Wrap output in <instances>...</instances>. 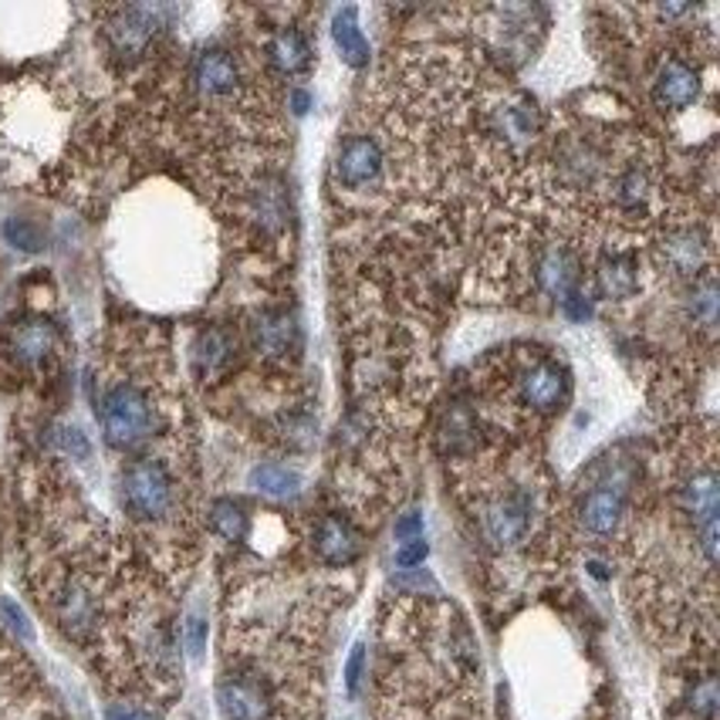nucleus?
<instances>
[{
    "label": "nucleus",
    "instance_id": "obj_29",
    "mask_svg": "<svg viewBox=\"0 0 720 720\" xmlns=\"http://www.w3.org/2000/svg\"><path fill=\"white\" fill-rule=\"evenodd\" d=\"M8 237L14 241V247H28V251H38V247H41V237H38L28 224H21V220H11V224H8Z\"/></svg>",
    "mask_w": 720,
    "mask_h": 720
},
{
    "label": "nucleus",
    "instance_id": "obj_23",
    "mask_svg": "<svg viewBox=\"0 0 720 720\" xmlns=\"http://www.w3.org/2000/svg\"><path fill=\"white\" fill-rule=\"evenodd\" d=\"M59 620L72 636H82L95 623V602L82 585H72L59 602Z\"/></svg>",
    "mask_w": 720,
    "mask_h": 720
},
{
    "label": "nucleus",
    "instance_id": "obj_5",
    "mask_svg": "<svg viewBox=\"0 0 720 720\" xmlns=\"http://www.w3.org/2000/svg\"><path fill=\"white\" fill-rule=\"evenodd\" d=\"M382 170H385V159H382L379 142L372 136H352L342 142L336 162H331V180L359 193V190L375 187L382 180Z\"/></svg>",
    "mask_w": 720,
    "mask_h": 720
},
{
    "label": "nucleus",
    "instance_id": "obj_24",
    "mask_svg": "<svg viewBox=\"0 0 720 720\" xmlns=\"http://www.w3.org/2000/svg\"><path fill=\"white\" fill-rule=\"evenodd\" d=\"M690 318L697 325H703V328H713V321H717V282H713V274H703V278L693 282Z\"/></svg>",
    "mask_w": 720,
    "mask_h": 720
},
{
    "label": "nucleus",
    "instance_id": "obj_18",
    "mask_svg": "<svg viewBox=\"0 0 720 720\" xmlns=\"http://www.w3.org/2000/svg\"><path fill=\"white\" fill-rule=\"evenodd\" d=\"M440 440H443V451L454 457L477 451V440H480L477 410L470 403H451V410L443 413V423H440Z\"/></svg>",
    "mask_w": 720,
    "mask_h": 720
},
{
    "label": "nucleus",
    "instance_id": "obj_31",
    "mask_svg": "<svg viewBox=\"0 0 720 720\" xmlns=\"http://www.w3.org/2000/svg\"><path fill=\"white\" fill-rule=\"evenodd\" d=\"M420 531H423V518H420V515H406V518H400V521H396V538H400V541L423 538Z\"/></svg>",
    "mask_w": 720,
    "mask_h": 720
},
{
    "label": "nucleus",
    "instance_id": "obj_9",
    "mask_svg": "<svg viewBox=\"0 0 720 720\" xmlns=\"http://www.w3.org/2000/svg\"><path fill=\"white\" fill-rule=\"evenodd\" d=\"M534 282L551 298H562L565 301V298L579 295V282H582V257H579V251L572 244H548L534 257Z\"/></svg>",
    "mask_w": 720,
    "mask_h": 720
},
{
    "label": "nucleus",
    "instance_id": "obj_30",
    "mask_svg": "<svg viewBox=\"0 0 720 720\" xmlns=\"http://www.w3.org/2000/svg\"><path fill=\"white\" fill-rule=\"evenodd\" d=\"M362 667H366V646H356V649H352V656H349V670H346V684H349V693H359Z\"/></svg>",
    "mask_w": 720,
    "mask_h": 720
},
{
    "label": "nucleus",
    "instance_id": "obj_19",
    "mask_svg": "<svg viewBox=\"0 0 720 720\" xmlns=\"http://www.w3.org/2000/svg\"><path fill=\"white\" fill-rule=\"evenodd\" d=\"M234 352H237V342L231 331L224 328H207L200 331V339L193 346V362H197V372L203 379L210 375H220L231 362H234Z\"/></svg>",
    "mask_w": 720,
    "mask_h": 720
},
{
    "label": "nucleus",
    "instance_id": "obj_17",
    "mask_svg": "<svg viewBox=\"0 0 720 720\" xmlns=\"http://www.w3.org/2000/svg\"><path fill=\"white\" fill-rule=\"evenodd\" d=\"M311 41L301 28H282L267 41V62L271 68L285 75V78H298L311 68Z\"/></svg>",
    "mask_w": 720,
    "mask_h": 720
},
{
    "label": "nucleus",
    "instance_id": "obj_8",
    "mask_svg": "<svg viewBox=\"0 0 720 720\" xmlns=\"http://www.w3.org/2000/svg\"><path fill=\"white\" fill-rule=\"evenodd\" d=\"M251 342H254V352L267 362H285L288 356L298 352L301 346V331H298V321L292 311L285 308H267L254 318L251 325Z\"/></svg>",
    "mask_w": 720,
    "mask_h": 720
},
{
    "label": "nucleus",
    "instance_id": "obj_32",
    "mask_svg": "<svg viewBox=\"0 0 720 720\" xmlns=\"http://www.w3.org/2000/svg\"><path fill=\"white\" fill-rule=\"evenodd\" d=\"M108 720H152L149 710H139V707H129V703H116V707H108L105 713Z\"/></svg>",
    "mask_w": 720,
    "mask_h": 720
},
{
    "label": "nucleus",
    "instance_id": "obj_12",
    "mask_svg": "<svg viewBox=\"0 0 720 720\" xmlns=\"http://www.w3.org/2000/svg\"><path fill=\"white\" fill-rule=\"evenodd\" d=\"M193 88L207 98H227L241 88V65L234 59V51L227 47H207L197 54L193 62Z\"/></svg>",
    "mask_w": 720,
    "mask_h": 720
},
{
    "label": "nucleus",
    "instance_id": "obj_15",
    "mask_svg": "<svg viewBox=\"0 0 720 720\" xmlns=\"http://www.w3.org/2000/svg\"><path fill=\"white\" fill-rule=\"evenodd\" d=\"M359 531L352 528L349 518L342 515H325L315 528V551L318 559L328 562V565H349L359 559Z\"/></svg>",
    "mask_w": 720,
    "mask_h": 720
},
{
    "label": "nucleus",
    "instance_id": "obj_27",
    "mask_svg": "<svg viewBox=\"0 0 720 720\" xmlns=\"http://www.w3.org/2000/svg\"><path fill=\"white\" fill-rule=\"evenodd\" d=\"M187 649H190L193 659L203 656V649H207V623H203V616L187 620Z\"/></svg>",
    "mask_w": 720,
    "mask_h": 720
},
{
    "label": "nucleus",
    "instance_id": "obj_13",
    "mask_svg": "<svg viewBox=\"0 0 720 720\" xmlns=\"http://www.w3.org/2000/svg\"><path fill=\"white\" fill-rule=\"evenodd\" d=\"M54 349H59V328H54V321H47V318H24L11 328V336H8V352L24 369L44 366L54 356Z\"/></svg>",
    "mask_w": 720,
    "mask_h": 720
},
{
    "label": "nucleus",
    "instance_id": "obj_22",
    "mask_svg": "<svg viewBox=\"0 0 720 720\" xmlns=\"http://www.w3.org/2000/svg\"><path fill=\"white\" fill-rule=\"evenodd\" d=\"M251 484H254L264 497H278V501H285V497H295V494H298L301 477H298L292 467H285V464H261V467H254Z\"/></svg>",
    "mask_w": 720,
    "mask_h": 720
},
{
    "label": "nucleus",
    "instance_id": "obj_16",
    "mask_svg": "<svg viewBox=\"0 0 720 720\" xmlns=\"http://www.w3.org/2000/svg\"><path fill=\"white\" fill-rule=\"evenodd\" d=\"M639 261L629 251H608L595 264V292L602 298H633L639 288Z\"/></svg>",
    "mask_w": 720,
    "mask_h": 720
},
{
    "label": "nucleus",
    "instance_id": "obj_3",
    "mask_svg": "<svg viewBox=\"0 0 720 720\" xmlns=\"http://www.w3.org/2000/svg\"><path fill=\"white\" fill-rule=\"evenodd\" d=\"M177 484L173 474L156 457H139L123 470V505L139 521H162L173 511Z\"/></svg>",
    "mask_w": 720,
    "mask_h": 720
},
{
    "label": "nucleus",
    "instance_id": "obj_7",
    "mask_svg": "<svg viewBox=\"0 0 720 720\" xmlns=\"http://www.w3.org/2000/svg\"><path fill=\"white\" fill-rule=\"evenodd\" d=\"M531 515H534L531 494L525 487H515V490L501 494L497 501L487 505L484 531L497 548H511V544L525 541V534L531 528Z\"/></svg>",
    "mask_w": 720,
    "mask_h": 720
},
{
    "label": "nucleus",
    "instance_id": "obj_11",
    "mask_svg": "<svg viewBox=\"0 0 720 720\" xmlns=\"http://www.w3.org/2000/svg\"><path fill=\"white\" fill-rule=\"evenodd\" d=\"M216 700L224 720H267L271 713V697L264 684L251 674H231L220 680Z\"/></svg>",
    "mask_w": 720,
    "mask_h": 720
},
{
    "label": "nucleus",
    "instance_id": "obj_1",
    "mask_svg": "<svg viewBox=\"0 0 720 720\" xmlns=\"http://www.w3.org/2000/svg\"><path fill=\"white\" fill-rule=\"evenodd\" d=\"M501 393L508 396V410L525 416H551L559 413L572 396V375L544 349H525L515 352L505 362Z\"/></svg>",
    "mask_w": 720,
    "mask_h": 720
},
{
    "label": "nucleus",
    "instance_id": "obj_6",
    "mask_svg": "<svg viewBox=\"0 0 720 720\" xmlns=\"http://www.w3.org/2000/svg\"><path fill=\"white\" fill-rule=\"evenodd\" d=\"M659 261L663 267H670V274L677 278H703L707 264H710V237L703 234V227L697 224H677L667 231L659 244Z\"/></svg>",
    "mask_w": 720,
    "mask_h": 720
},
{
    "label": "nucleus",
    "instance_id": "obj_10",
    "mask_svg": "<svg viewBox=\"0 0 720 720\" xmlns=\"http://www.w3.org/2000/svg\"><path fill=\"white\" fill-rule=\"evenodd\" d=\"M700 95V72L674 54L667 59L659 68H656V78H653V102L663 108V113H684L690 108Z\"/></svg>",
    "mask_w": 720,
    "mask_h": 720
},
{
    "label": "nucleus",
    "instance_id": "obj_14",
    "mask_svg": "<svg viewBox=\"0 0 720 720\" xmlns=\"http://www.w3.org/2000/svg\"><path fill=\"white\" fill-rule=\"evenodd\" d=\"M162 28V8H123L108 24V41L119 54H142Z\"/></svg>",
    "mask_w": 720,
    "mask_h": 720
},
{
    "label": "nucleus",
    "instance_id": "obj_4",
    "mask_svg": "<svg viewBox=\"0 0 720 720\" xmlns=\"http://www.w3.org/2000/svg\"><path fill=\"white\" fill-rule=\"evenodd\" d=\"M626 490H629L626 474L605 477L595 487H589V494L579 501L582 531H589L592 538H613L626 515Z\"/></svg>",
    "mask_w": 720,
    "mask_h": 720
},
{
    "label": "nucleus",
    "instance_id": "obj_2",
    "mask_svg": "<svg viewBox=\"0 0 720 720\" xmlns=\"http://www.w3.org/2000/svg\"><path fill=\"white\" fill-rule=\"evenodd\" d=\"M98 423L105 443L116 451H136L146 440H152L159 426V413L152 396L139 382H113L98 400Z\"/></svg>",
    "mask_w": 720,
    "mask_h": 720
},
{
    "label": "nucleus",
    "instance_id": "obj_21",
    "mask_svg": "<svg viewBox=\"0 0 720 720\" xmlns=\"http://www.w3.org/2000/svg\"><path fill=\"white\" fill-rule=\"evenodd\" d=\"M210 528L224 538V541H244L247 538V528H251V518L244 511L241 501H231V497H220L210 508Z\"/></svg>",
    "mask_w": 720,
    "mask_h": 720
},
{
    "label": "nucleus",
    "instance_id": "obj_25",
    "mask_svg": "<svg viewBox=\"0 0 720 720\" xmlns=\"http://www.w3.org/2000/svg\"><path fill=\"white\" fill-rule=\"evenodd\" d=\"M690 710H693L697 717H703V720H713V713H717V680H713V677H707V680H700V684L693 687V693H690Z\"/></svg>",
    "mask_w": 720,
    "mask_h": 720
},
{
    "label": "nucleus",
    "instance_id": "obj_28",
    "mask_svg": "<svg viewBox=\"0 0 720 720\" xmlns=\"http://www.w3.org/2000/svg\"><path fill=\"white\" fill-rule=\"evenodd\" d=\"M0 616L8 620V626L21 636V639H31V626H28V620H24V613L21 608L11 602V599H0Z\"/></svg>",
    "mask_w": 720,
    "mask_h": 720
},
{
    "label": "nucleus",
    "instance_id": "obj_26",
    "mask_svg": "<svg viewBox=\"0 0 720 720\" xmlns=\"http://www.w3.org/2000/svg\"><path fill=\"white\" fill-rule=\"evenodd\" d=\"M423 559H426V541H423V538L403 541L400 551H396V565H400V569H416Z\"/></svg>",
    "mask_w": 720,
    "mask_h": 720
},
{
    "label": "nucleus",
    "instance_id": "obj_20",
    "mask_svg": "<svg viewBox=\"0 0 720 720\" xmlns=\"http://www.w3.org/2000/svg\"><path fill=\"white\" fill-rule=\"evenodd\" d=\"M331 34H336V44L342 51V59L352 65V68H362L369 65V44L362 38V28H359V11L356 8H346L336 14V24H331Z\"/></svg>",
    "mask_w": 720,
    "mask_h": 720
}]
</instances>
